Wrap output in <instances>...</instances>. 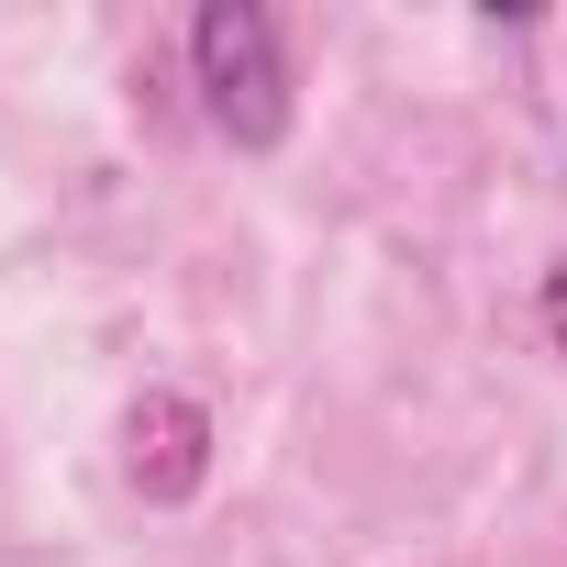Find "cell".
<instances>
[{
	"instance_id": "cell-1",
	"label": "cell",
	"mask_w": 567,
	"mask_h": 567,
	"mask_svg": "<svg viewBox=\"0 0 567 567\" xmlns=\"http://www.w3.org/2000/svg\"><path fill=\"white\" fill-rule=\"evenodd\" d=\"M189 68H200V112L267 156L278 134H290V68H278V23L256 12V0H212V12L189 23Z\"/></svg>"
},
{
	"instance_id": "cell-2",
	"label": "cell",
	"mask_w": 567,
	"mask_h": 567,
	"mask_svg": "<svg viewBox=\"0 0 567 567\" xmlns=\"http://www.w3.org/2000/svg\"><path fill=\"white\" fill-rule=\"evenodd\" d=\"M200 467H212V423H200V401L145 390V401L123 412V478H134L145 501H189Z\"/></svg>"
},
{
	"instance_id": "cell-3",
	"label": "cell",
	"mask_w": 567,
	"mask_h": 567,
	"mask_svg": "<svg viewBox=\"0 0 567 567\" xmlns=\"http://www.w3.org/2000/svg\"><path fill=\"white\" fill-rule=\"evenodd\" d=\"M534 312H545V346H556V357H567V267H556V278H545V301H534Z\"/></svg>"
}]
</instances>
